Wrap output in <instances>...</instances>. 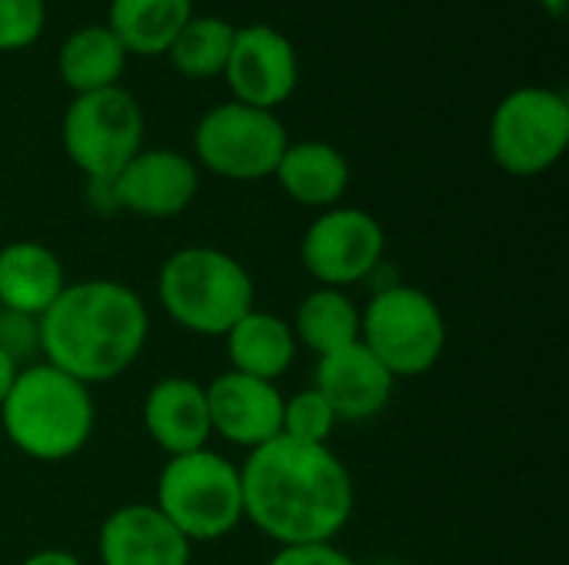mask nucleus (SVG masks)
Listing matches in <instances>:
<instances>
[{
	"label": "nucleus",
	"mask_w": 569,
	"mask_h": 565,
	"mask_svg": "<svg viewBox=\"0 0 569 565\" xmlns=\"http://www.w3.org/2000/svg\"><path fill=\"white\" fill-rule=\"evenodd\" d=\"M243 519L277 546L333 543L353 516L350 470L330 446L277 436L240 470Z\"/></svg>",
	"instance_id": "1"
},
{
	"label": "nucleus",
	"mask_w": 569,
	"mask_h": 565,
	"mask_svg": "<svg viewBox=\"0 0 569 565\" xmlns=\"http://www.w3.org/2000/svg\"><path fill=\"white\" fill-rule=\"evenodd\" d=\"M150 316L137 290L117 280L67 283L53 306L37 320L43 363L83 386L110 383L143 353Z\"/></svg>",
	"instance_id": "2"
},
{
	"label": "nucleus",
	"mask_w": 569,
	"mask_h": 565,
	"mask_svg": "<svg viewBox=\"0 0 569 565\" xmlns=\"http://www.w3.org/2000/svg\"><path fill=\"white\" fill-rule=\"evenodd\" d=\"M0 423L13 450L37 463H63L77 456L97 423L90 386L77 383L50 363L17 370L0 403Z\"/></svg>",
	"instance_id": "3"
},
{
	"label": "nucleus",
	"mask_w": 569,
	"mask_h": 565,
	"mask_svg": "<svg viewBox=\"0 0 569 565\" xmlns=\"http://www.w3.org/2000/svg\"><path fill=\"white\" fill-rule=\"evenodd\" d=\"M157 296L180 330L227 336L253 310V280L237 256L217 246H183L160 266Z\"/></svg>",
	"instance_id": "4"
},
{
	"label": "nucleus",
	"mask_w": 569,
	"mask_h": 565,
	"mask_svg": "<svg viewBox=\"0 0 569 565\" xmlns=\"http://www.w3.org/2000/svg\"><path fill=\"white\" fill-rule=\"evenodd\" d=\"M153 506L190 546L217 543L243 523L240 470L213 450L170 456L160 470Z\"/></svg>",
	"instance_id": "5"
},
{
	"label": "nucleus",
	"mask_w": 569,
	"mask_h": 565,
	"mask_svg": "<svg viewBox=\"0 0 569 565\" xmlns=\"http://www.w3.org/2000/svg\"><path fill=\"white\" fill-rule=\"evenodd\" d=\"M360 343L400 376L430 373L447 350V320L430 293L407 283H390L360 310Z\"/></svg>",
	"instance_id": "6"
},
{
	"label": "nucleus",
	"mask_w": 569,
	"mask_h": 565,
	"mask_svg": "<svg viewBox=\"0 0 569 565\" xmlns=\"http://www.w3.org/2000/svg\"><path fill=\"white\" fill-rule=\"evenodd\" d=\"M63 150L87 180L117 176L143 150V110L123 87L77 93L63 113Z\"/></svg>",
	"instance_id": "7"
},
{
	"label": "nucleus",
	"mask_w": 569,
	"mask_h": 565,
	"mask_svg": "<svg viewBox=\"0 0 569 565\" xmlns=\"http://www.w3.org/2000/svg\"><path fill=\"white\" fill-rule=\"evenodd\" d=\"M569 147V103L547 87H520L490 120V153L510 176L547 173Z\"/></svg>",
	"instance_id": "8"
},
{
	"label": "nucleus",
	"mask_w": 569,
	"mask_h": 565,
	"mask_svg": "<svg viewBox=\"0 0 569 565\" xmlns=\"http://www.w3.org/2000/svg\"><path fill=\"white\" fill-rule=\"evenodd\" d=\"M287 143V130L273 110H257L237 100L207 110L193 130L197 160L227 180L273 176Z\"/></svg>",
	"instance_id": "9"
},
{
	"label": "nucleus",
	"mask_w": 569,
	"mask_h": 565,
	"mask_svg": "<svg viewBox=\"0 0 569 565\" xmlns=\"http://www.w3.org/2000/svg\"><path fill=\"white\" fill-rule=\"evenodd\" d=\"M387 250V233L367 210L330 206L303 233L300 260L303 270L330 290H343L370 280Z\"/></svg>",
	"instance_id": "10"
},
{
	"label": "nucleus",
	"mask_w": 569,
	"mask_h": 565,
	"mask_svg": "<svg viewBox=\"0 0 569 565\" xmlns=\"http://www.w3.org/2000/svg\"><path fill=\"white\" fill-rule=\"evenodd\" d=\"M223 77L237 103L273 110L297 90L300 80L297 50L277 27L267 23L237 27Z\"/></svg>",
	"instance_id": "11"
},
{
	"label": "nucleus",
	"mask_w": 569,
	"mask_h": 565,
	"mask_svg": "<svg viewBox=\"0 0 569 565\" xmlns=\"http://www.w3.org/2000/svg\"><path fill=\"white\" fill-rule=\"evenodd\" d=\"M117 203L127 213L147 216V220H170L180 216L197 190V163L177 150H140L117 176H113Z\"/></svg>",
	"instance_id": "12"
},
{
	"label": "nucleus",
	"mask_w": 569,
	"mask_h": 565,
	"mask_svg": "<svg viewBox=\"0 0 569 565\" xmlns=\"http://www.w3.org/2000/svg\"><path fill=\"white\" fill-rule=\"evenodd\" d=\"M207 406L210 430L250 453L283 433V396L277 383L230 370L207 386Z\"/></svg>",
	"instance_id": "13"
},
{
	"label": "nucleus",
	"mask_w": 569,
	"mask_h": 565,
	"mask_svg": "<svg viewBox=\"0 0 569 565\" xmlns=\"http://www.w3.org/2000/svg\"><path fill=\"white\" fill-rule=\"evenodd\" d=\"M393 383L390 370L363 343L317 356L313 390L330 403L337 420L363 423L380 416L393 396Z\"/></svg>",
	"instance_id": "14"
},
{
	"label": "nucleus",
	"mask_w": 569,
	"mask_h": 565,
	"mask_svg": "<svg viewBox=\"0 0 569 565\" xmlns=\"http://www.w3.org/2000/svg\"><path fill=\"white\" fill-rule=\"evenodd\" d=\"M97 553L103 565H190V543L147 503L113 509L100 526Z\"/></svg>",
	"instance_id": "15"
},
{
	"label": "nucleus",
	"mask_w": 569,
	"mask_h": 565,
	"mask_svg": "<svg viewBox=\"0 0 569 565\" xmlns=\"http://www.w3.org/2000/svg\"><path fill=\"white\" fill-rule=\"evenodd\" d=\"M143 430L167 456L207 450V440L213 433L207 386L190 376L157 380L143 400Z\"/></svg>",
	"instance_id": "16"
},
{
	"label": "nucleus",
	"mask_w": 569,
	"mask_h": 565,
	"mask_svg": "<svg viewBox=\"0 0 569 565\" xmlns=\"http://www.w3.org/2000/svg\"><path fill=\"white\" fill-rule=\"evenodd\" d=\"M63 286V263L50 246L37 240H13L0 246V310L40 320Z\"/></svg>",
	"instance_id": "17"
},
{
	"label": "nucleus",
	"mask_w": 569,
	"mask_h": 565,
	"mask_svg": "<svg viewBox=\"0 0 569 565\" xmlns=\"http://www.w3.org/2000/svg\"><path fill=\"white\" fill-rule=\"evenodd\" d=\"M273 176L293 203L330 210L343 200L350 186V163L337 147L323 140H303L287 143Z\"/></svg>",
	"instance_id": "18"
},
{
	"label": "nucleus",
	"mask_w": 569,
	"mask_h": 565,
	"mask_svg": "<svg viewBox=\"0 0 569 565\" xmlns=\"http://www.w3.org/2000/svg\"><path fill=\"white\" fill-rule=\"evenodd\" d=\"M223 340L233 373L267 383H277L293 366L300 346L290 323L267 310H250L247 316H240Z\"/></svg>",
	"instance_id": "19"
},
{
	"label": "nucleus",
	"mask_w": 569,
	"mask_h": 565,
	"mask_svg": "<svg viewBox=\"0 0 569 565\" xmlns=\"http://www.w3.org/2000/svg\"><path fill=\"white\" fill-rule=\"evenodd\" d=\"M193 17V0H110L107 27L127 53L160 57Z\"/></svg>",
	"instance_id": "20"
},
{
	"label": "nucleus",
	"mask_w": 569,
	"mask_h": 565,
	"mask_svg": "<svg viewBox=\"0 0 569 565\" xmlns=\"http://www.w3.org/2000/svg\"><path fill=\"white\" fill-rule=\"evenodd\" d=\"M127 67V50L110 27H83L70 33L60 47L57 70L73 93H93L117 87Z\"/></svg>",
	"instance_id": "21"
},
{
	"label": "nucleus",
	"mask_w": 569,
	"mask_h": 565,
	"mask_svg": "<svg viewBox=\"0 0 569 565\" xmlns=\"http://www.w3.org/2000/svg\"><path fill=\"white\" fill-rule=\"evenodd\" d=\"M290 330L297 343H303L317 356H327L360 343V306L343 290L320 286L303 296Z\"/></svg>",
	"instance_id": "22"
},
{
	"label": "nucleus",
	"mask_w": 569,
	"mask_h": 565,
	"mask_svg": "<svg viewBox=\"0 0 569 565\" xmlns=\"http://www.w3.org/2000/svg\"><path fill=\"white\" fill-rule=\"evenodd\" d=\"M233 33L237 27L227 23L223 17H190L180 33L170 43V60L183 77L193 80H210L217 73H223L227 60H230V47H233Z\"/></svg>",
	"instance_id": "23"
},
{
	"label": "nucleus",
	"mask_w": 569,
	"mask_h": 565,
	"mask_svg": "<svg viewBox=\"0 0 569 565\" xmlns=\"http://www.w3.org/2000/svg\"><path fill=\"white\" fill-rule=\"evenodd\" d=\"M337 423H340L337 413L330 410V403L313 386L293 393L290 400H283V433L280 436L327 446V440L333 436V426Z\"/></svg>",
	"instance_id": "24"
},
{
	"label": "nucleus",
	"mask_w": 569,
	"mask_h": 565,
	"mask_svg": "<svg viewBox=\"0 0 569 565\" xmlns=\"http://www.w3.org/2000/svg\"><path fill=\"white\" fill-rule=\"evenodd\" d=\"M43 0H0V50H23L43 33Z\"/></svg>",
	"instance_id": "25"
},
{
	"label": "nucleus",
	"mask_w": 569,
	"mask_h": 565,
	"mask_svg": "<svg viewBox=\"0 0 569 565\" xmlns=\"http://www.w3.org/2000/svg\"><path fill=\"white\" fill-rule=\"evenodd\" d=\"M0 350H7L17 363L30 350H40L37 346V320L0 310Z\"/></svg>",
	"instance_id": "26"
},
{
	"label": "nucleus",
	"mask_w": 569,
	"mask_h": 565,
	"mask_svg": "<svg viewBox=\"0 0 569 565\" xmlns=\"http://www.w3.org/2000/svg\"><path fill=\"white\" fill-rule=\"evenodd\" d=\"M267 565H357L333 543H307V546H280V553Z\"/></svg>",
	"instance_id": "27"
},
{
	"label": "nucleus",
	"mask_w": 569,
	"mask_h": 565,
	"mask_svg": "<svg viewBox=\"0 0 569 565\" xmlns=\"http://www.w3.org/2000/svg\"><path fill=\"white\" fill-rule=\"evenodd\" d=\"M87 203H90L100 216L120 213L117 190H113V176H110V180H87Z\"/></svg>",
	"instance_id": "28"
},
{
	"label": "nucleus",
	"mask_w": 569,
	"mask_h": 565,
	"mask_svg": "<svg viewBox=\"0 0 569 565\" xmlns=\"http://www.w3.org/2000/svg\"><path fill=\"white\" fill-rule=\"evenodd\" d=\"M20 565H83L73 553H67V549H40V553H33V556H27Z\"/></svg>",
	"instance_id": "29"
},
{
	"label": "nucleus",
	"mask_w": 569,
	"mask_h": 565,
	"mask_svg": "<svg viewBox=\"0 0 569 565\" xmlns=\"http://www.w3.org/2000/svg\"><path fill=\"white\" fill-rule=\"evenodd\" d=\"M17 370H20V363H17L7 350H0V403H3V396L10 393V386H13V380H17Z\"/></svg>",
	"instance_id": "30"
},
{
	"label": "nucleus",
	"mask_w": 569,
	"mask_h": 565,
	"mask_svg": "<svg viewBox=\"0 0 569 565\" xmlns=\"http://www.w3.org/2000/svg\"><path fill=\"white\" fill-rule=\"evenodd\" d=\"M543 3V10L550 13V17H557V20H563V13H567V3L569 0H540Z\"/></svg>",
	"instance_id": "31"
}]
</instances>
